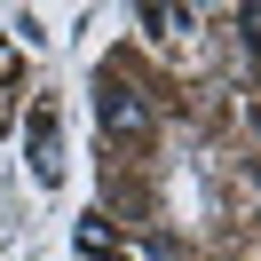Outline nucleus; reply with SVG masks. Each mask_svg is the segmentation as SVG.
Wrapping results in <instances>:
<instances>
[{
  "instance_id": "f03ea898",
  "label": "nucleus",
  "mask_w": 261,
  "mask_h": 261,
  "mask_svg": "<svg viewBox=\"0 0 261 261\" xmlns=\"http://www.w3.org/2000/svg\"><path fill=\"white\" fill-rule=\"evenodd\" d=\"M32 166H40L48 182H56V166H64V159H56V119H48V111L32 119Z\"/></svg>"
},
{
  "instance_id": "f257e3e1",
  "label": "nucleus",
  "mask_w": 261,
  "mask_h": 261,
  "mask_svg": "<svg viewBox=\"0 0 261 261\" xmlns=\"http://www.w3.org/2000/svg\"><path fill=\"white\" fill-rule=\"evenodd\" d=\"M95 111H103V127H111V135H143V127H150V111H143V95H135L127 80H103V95H95Z\"/></svg>"
}]
</instances>
